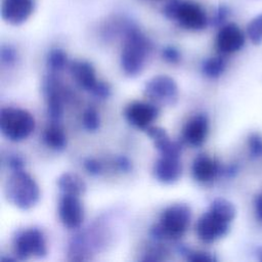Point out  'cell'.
Here are the masks:
<instances>
[{
    "instance_id": "obj_27",
    "label": "cell",
    "mask_w": 262,
    "mask_h": 262,
    "mask_svg": "<svg viewBox=\"0 0 262 262\" xmlns=\"http://www.w3.org/2000/svg\"><path fill=\"white\" fill-rule=\"evenodd\" d=\"M91 93L98 98L104 99L111 95V87L107 83H105L103 81H97V83L94 86V88L92 89Z\"/></svg>"
},
{
    "instance_id": "obj_4",
    "label": "cell",
    "mask_w": 262,
    "mask_h": 262,
    "mask_svg": "<svg viewBox=\"0 0 262 262\" xmlns=\"http://www.w3.org/2000/svg\"><path fill=\"white\" fill-rule=\"evenodd\" d=\"M163 11L167 18L176 20L187 30L200 31L207 26L205 10L193 1L172 0L166 4Z\"/></svg>"
},
{
    "instance_id": "obj_32",
    "label": "cell",
    "mask_w": 262,
    "mask_h": 262,
    "mask_svg": "<svg viewBox=\"0 0 262 262\" xmlns=\"http://www.w3.org/2000/svg\"><path fill=\"white\" fill-rule=\"evenodd\" d=\"M116 163H117L118 168H119L121 171H123V172H129V171L132 169V164H131V162L129 161L128 158H126V157H124V156H121V157L117 158Z\"/></svg>"
},
{
    "instance_id": "obj_25",
    "label": "cell",
    "mask_w": 262,
    "mask_h": 262,
    "mask_svg": "<svg viewBox=\"0 0 262 262\" xmlns=\"http://www.w3.org/2000/svg\"><path fill=\"white\" fill-rule=\"evenodd\" d=\"M248 35L251 41L255 44L262 42V14L257 15L248 25Z\"/></svg>"
},
{
    "instance_id": "obj_3",
    "label": "cell",
    "mask_w": 262,
    "mask_h": 262,
    "mask_svg": "<svg viewBox=\"0 0 262 262\" xmlns=\"http://www.w3.org/2000/svg\"><path fill=\"white\" fill-rule=\"evenodd\" d=\"M35 129V119L26 110L3 107L0 112V130L10 141L18 142L28 138Z\"/></svg>"
},
{
    "instance_id": "obj_9",
    "label": "cell",
    "mask_w": 262,
    "mask_h": 262,
    "mask_svg": "<svg viewBox=\"0 0 262 262\" xmlns=\"http://www.w3.org/2000/svg\"><path fill=\"white\" fill-rule=\"evenodd\" d=\"M58 215L62 224L70 228H79L84 221V207L78 195L62 194L58 204Z\"/></svg>"
},
{
    "instance_id": "obj_20",
    "label": "cell",
    "mask_w": 262,
    "mask_h": 262,
    "mask_svg": "<svg viewBox=\"0 0 262 262\" xmlns=\"http://www.w3.org/2000/svg\"><path fill=\"white\" fill-rule=\"evenodd\" d=\"M43 140L47 146L55 150H61L67 146V136L57 122H52L44 130Z\"/></svg>"
},
{
    "instance_id": "obj_26",
    "label": "cell",
    "mask_w": 262,
    "mask_h": 262,
    "mask_svg": "<svg viewBox=\"0 0 262 262\" xmlns=\"http://www.w3.org/2000/svg\"><path fill=\"white\" fill-rule=\"evenodd\" d=\"M162 56L166 61H168L170 63H176L181 58V54H180L179 50L173 46H167V47L163 48Z\"/></svg>"
},
{
    "instance_id": "obj_19",
    "label": "cell",
    "mask_w": 262,
    "mask_h": 262,
    "mask_svg": "<svg viewBox=\"0 0 262 262\" xmlns=\"http://www.w3.org/2000/svg\"><path fill=\"white\" fill-rule=\"evenodd\" d=\"M57 186L62 194L80 196L86 190V184L83 179L71 172H64L57 178Z\"/></svg>"
},
{
    "instance_id": "obj_6",
    "label": "cell",
    "mask_w": 262,
    "mask_h": 262,
    "mask_svg": "<svg viewBox=\"0 0 262 262\" xmlns=\"http://www.w3.org/2000/svg\"><path fill=\"white\" fill-rule=\"evenodd\" d=\"M13 253L17 260H27L30 257H45L47 246L43 232L35 227L17 232L13 238Z\"/></svg>"
},
{
    "instance_id": "obj_16",
    "label": "cell",
    "mask_w": 262,
    "mask_h": 262,
    "mask_svg": "<svg viewBox=\"0 0 262 262\" xmlns=\"http://www.w3.org/2000/svg\"><path fill=\"white\" fill-rule=\"evenodd\" d=\"M209 130V122L205 115H196L187 122L183 130V138L193 146L203 144Z\"/></svg>"
},
{
    "instance_id": "obj_7",
    "label": "cell",
    "mask_w": 262,
    "mask_h": 262,
    "mask_svg": "<svg viewBox=\"0 0 262 262\" xmlns=\"http://www.w3.org/2000/svg\"><path fill=\"white\" fill-rule=\"evenodd\" d=\"M144 95L155 104L173 105L178 99V86L173 78L158 75L146 81Z\"/></svg>"
},
{
    "instance_id": "obj_29",
    "label": "cell",
    "mask_w": 262,
    "mask_h": 262,
    "mask_svg": "<svg viewBox=\"0 0 262 262\" xmlns=\"http://www.w3.org/2000/svg\"><path fill=\"white\" fill-rule=\"evenodd\" d=\"M84 168L91 175H99L102 172V165L95 159H86L84 161Z\"/></svg>"
},
{
    "instance_id": "obj_18",
    "label": "cell",
    "mask_w": 262,
    "mask_h": 262,
    "mask_svg": "<svg viewBox=\"0 0 262 262\" xmlns=\"http://www.w3.org/2000/svg\"><path fill=\"white\" fill-rule=\"evenodd\" d=\"M191 172L193 178L199 182L211 181L218 172V166L216 162L206 155L198 156L191 166Z\"/></svg>"
},
{
    "instance_id": "obj_10",
    "label": "cell",
    "mask_w": 262,
    "mask_h": 262,
    "mask_svg": "<svg viewBox=\"0 0 262 262\" xmlns=\"http://www.w3.org/2000/svg\"><path fill=\"white\" fill-rule=\"evenodd\" d=\"M159 110L155 103L134 101L125 110L127 121L138 129L145 130L158 117Z\"/></svg>"
},
{
    "instance_id": "obj_21",
    "label": "cell",
    "mask_w": 262,
    "mask_h": 262,
    "mask_svg": "<svg viewBox=\"0 0 262 262\" xmlns=\"http://www.w3.org/2000/svg\"><path fill=\"white\" fill-rule=\"evenodd\" d=\"M209 210L215 212L216 214H218L221 217L225 218L229 222H231V220L235 216V208H234V206L229 201H227L225 199H221V198L215 199L211 203Z\"/></svg>"
},
{
    "instance_id": "obj_1",
    "label": "cell",
    "mask_w": 262,
    "mask_h": 262,
    "mask_svg": "<svg viewBox=\"0 0 262 262\" xmlns=\"http://www.w3.org/2000/svg\"><path fill=\"white\" fill-rule=\"evenodd\" d=\"M4 193L7 201L20 210L33 208L40 199L37 182L24 170L11 173L5 182Z\"/></svg>"
},
{
    "instance_id": "obj_33",
    "label": "cell",
    "mask_w": 262,
    "mask_h": 262,
    "mask_svg": "<svg viewBox=\"0 0 262 262\" xmlns=\"http://www.w3.org/2000/svg\"><path fill=\"white\" fill-rule=\"evenodd\" d=\"M255 208L258 218L262 221V194H259L255 202Z\"/></svg>"
},
{
    "instance_id": "obj_15",
    "label": "cell",
    "mask_w": 262,
    "mask_h": 262,
    "mask_svg": "<svg viewBox=\"0 0 262 262\" xmlns=\"http://www.w3.org/2000/svg\"><path fill=\"white\" fill-rule=\"evenodd\" d=\"M145 132L161 156L180 157L181 145L177 141H173L165 129L150 125L145 129Z\"/></svg>"
},
{
    "instance_id": "obj_35",
    "label": "cell",
    "mask_w": 262,
    "mask_h": 262,
    "mask_svg": "<svg viewBox=\"0 0 262 262\" xmlns=\"http://www.w3.org/2000/svg\"><path fill=\"white\" fill-rule=\"evenodd\" d=\"M16 260H17V258H9V257H2V258H0V261H1V262H7V261L14 262V261H16Z\"/></svg>"
},
{
    "instance_id": "obj_23",
    "label": "cell",
    "mask_w": 262,
    "mask_h": 262,
    "mask_svg": "<svg viewBox=\"0 0 262 262\" xmlns=\"http://www.w3.org/2000/svg\"><path fill=\"white\" fill-rule=\"evenodd\" d=\"M67 54L61 49H52L47 56V66L52 72H59L67 66Z\"/></svg>"
},
{
    "instance_id": "obj_8",
    "label": "cell",
    "mask_w": 262,
    "mask_h": 262,
    "mask_svg": "<svg viewBox=\"0 0 262 262\" xmlns=\"http://www.w3.org/2000/svg\"><path fill=\"white\" fill-rule=\"evenodd\" d=\"M229 223L225 218L208 210L199 218L195 224V232L203 242L212 243L226 234Z\"/></svg>"
},
{
    "instance_id": "obj_17",
    "label": "cell",
    "mask_w": 262,
    "mask_h": 262,
    "mask_svg": "<svg viewBox=\"0 0 262 262\" xmlns=\"http://www.w3.org/2000/svg\"><path fill=\"white\" fill-rule=\"evenodd\" d=\"M70 71L74 80L81 88L90 92L92 91L98 80L95 76V70L90 62L86 60H75L71 63Z\"/></svg>"
},
{
    "instance_id": "obj_28",
    "label": "cell",
    "mask_w": 262,
    "mask_h": 262,
    "mask_svg": "<svg viewBox=\"0 0 262 262\" xmlns=\"http://www.w3.org/2000/svg\"><path fill=\"white\" fill-rule=\"evenodd\" d=\"M0 57H1V61L5 64H12L15 62L16 60V52L15 50L6 45V46H2L1 51H0Z\"/></svg>"
},
{
    "instance_id": "obj_2",
    "label": "cell",
    "mask_w": 262,
    "mask_h": 262,
    "mask_svg": "<svg viewBox=\"0 0 262 262\" xmlns=\"http://www.w3.org/2000/svg\"><path fill=\"white\" fill-rule=\"evenodd\" d=\"M150 50L149 41L137 29H130L121 53V67L130 77H136L143 71L147 54Z\"/></svg>"
},
{
    "instance_id": "obj_13",
    "label": "cell",
    "mask_w": 262,
    "mask_h": 262,
    "mask_svg": "<svg viewBox=\"0 0 262 262\" xmlns=\"http://www.w3.org/2000/svg\"><path fill=\"white\" fill-rule=\"evenodd\" d=\"M245 44V36L242 30L234 24L223 26L216 38V46L223 53L238 51Z\"/></svg>"
},
{
    "instance_id": "obj_34",
    "label": "cell",
    "mask_w": 262,
    "mask_h": 262,
    "mask_svg": "<svg viewBox=\"0 0 262 262\" xmlns=\"http://www.w3.org/2000/svg\"><path fill=\"white\" fill-rule=\"evenodd\" d=\"M226 14H227V10L224 8V7H220L216 13V17H215V20L217 23H220L222 21L225 17H226Z\"/></svg>"
},
{
    "instance_id": "obj_31",
    "label": "cell",
    "mask_w": 262,
    "mask_h": 262,
    "mask_svg": "<svg viewBox=\"0 0 262 262\" xmlns=\"http://www.w3.org/2000/svg\"><path fill=\"white\" fill-rule=\"evenodd\" d=\"M250 147L253 154L261 155L262 154V139L258 136H252L250 138Z\"/></svg>"
},
{
    "instance_id": "obj_30",
    "label": "cell",
    "mask_w": 262,
    "mask_h": 262,
    "mask_svg": "<svg viewBox=\"0 0 262 262\" xmlns=\"http://www.w3.org/2000/svg\"><path fill=\"white\" fill-rule=\"evenodd\" d=\"M7 164H8V166H9V168L11 169L12 172H14V171H20V170H24L25 161H24V159H23L20 156H18V155H11V156L8 158Z\"/></svg>"
},
{
    "instance_id": "obj_12",
    "label": "cell",
    "mask_w": 262,
    "mask_h": 262,
    "mask_svg": "<svg viewBox=\"0 0 262 262\" xmlns=\"http://www.w3.org/2000/svg\"><path fill=\"white\" fill-rule=\"evenodd\" d=\"M182 174L180 157L161 156L154 166L155 178L164 184L177 182Z\"/></svg>"
},
{
    "instance_id": "obj_24",
    "label": "cell",
    "mask_w": 262,
    "mask_h": 262,
    "mask_svg": "<svg viewBox=\"0 0 262 262\" xmlns=\"http://www.w3.org/2000/svg\"><path fill=\"white\" fill-rule=\"evenodd\" d=\"M82 122H83V126L87 131L90 132H94L99 128L100 125V119H99V115L98 113L92 108L89 107L87 108L84 114H83V118H82Z\"/></svg>"
},
{
    "instance_id": "obj_14",
    "label": "cell",
    "mask_w": 262,
    "mask_h": 262,
    "mask_svg": "<svg viewBox=\"0 0 262 262\" xmlns=\"http://www.w3.org/2000/svg\"><path fill=\"white\" fill-rule=\"evenodd\" d=\"M43 89L46 96L48 115L52 122H58L62 117L63 102L55 78L48 76L44 80Z\"/></svg>"
},
{
    "instance_id": "obj_11",
    "label": "cell",
    "mask_w": 262,
    "mask_h": 262,
    "mask_svg": "<svg viewBox=\"0 0 262 262\" xmlns=\"http://www.w3.org/2000/svg\"><path fill=\"white\" fill-rule=\"evenodd\" d=\"M33 0H3L1 16L9 25L19 26L33 13Z\"/></svg>"
},
{
    "instance_id": "obj_5",
    "label": "cell",
    "mask_w": 262,
    "mask_h": 262,
    "mask_svg": "<svg viewBox=\"0 0 262 262\" xmlns=\"http://www.w3.org/2000/svg\"><path fill=\"white\" fill-rule=\"evenodd\" d=\"M191 220V210L186 204L178 203L167 207L158 223L165 239H177L187 230Z\"/></svg>"
},
{
    "instance_id": "obj_22",
    "label": "cell",
    "mask_w": 262,
    "mask_h": 262,
    "mask_svg": "<svg viewBox=\"0 0 262 262\" xmlns=\"http://www.w3.org/2000/svg\"><path fill=\"white\" fill-rule=\"evenodd\" d=\"M225 70V61L222 57H211L204 61L202 72L209 78L219 77Z\"/></svg>"
}]
</instances>
